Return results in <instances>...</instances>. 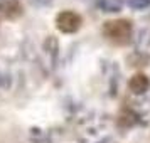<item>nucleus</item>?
<instances>
[{"label":"nucleus","mask_w":150,"mask_h":143,"mask_svg":"<svg viewBox=\"0 0 150 143\" xmlns=\"http://www.w3.org/2000/svg\"><path fill=\"white\" fill-rule=\"evenodd\" d=\"M128 88L132 93H135V94H143V93H147L150 88V79L147 77L145 74L142 73H137L128 82Z\"/></svg>","instance_id":"nucleus-4"},{"label":"nucleus","mask_w":150,"mask_h":143,"mask_svg":"<svg viewBox=\"0 0 150 143\" xmlns=\"http://www.w3.org/2000/svg\"><path fill=\"white\" fill-rule=\"evenodd\" d=\"M150 4V0H130L132 7H147Z\"/></svg>","instance_id":"nucleus-5"},{"label":"nucleus","mask_w":150,"mask_h":143,"mask_svg":"<svg viewBox=\"0 0 150 143\" xmlns=\"http://www.w3.org/2000/svg\"><path fill=\"white\" fill-rule=\"evenodd\" d=\"M24 14V7L19 0H0V15L7 20H15Z\"/></svg>","instance_id":"nucleus-3"},{"label":"nucleus","mask_w":150,"mask_h":143,"mask_svg":"<svg viewBox=\"0 0 150 143\" xmlns=\"http://www.w3.org/2000/svg\"><path fill=\"white\" fill-rule=\"evenodd\" d=\"M103 35L115 46H127L132 39V22L127 19L106 20L103 25Z\"/></svg>","instance_id":"nucleus-1"},{"label":"nucleus","mask_w":150,"mask_h":143,"mask_svg":"<svg viewBox=\"0 0 150 143\" xmlns=\"http://www.w3.org/2000/svg\"><path fill=\"white\" fill-rule=\"evenodd\" d=\"M83 19L78 12L73 10H62L56 17V27L61 30L62 34H74L81 29Z\"/></svg>","instance_id":"nucleus-2"}]
</instances>
